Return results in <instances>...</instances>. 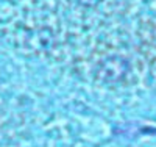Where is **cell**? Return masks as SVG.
Returning a JSON list of instances; mask_svg holds the SVG:
<instances>
[{
	"mask_svg": "<svg viewBox=\"0 0 156 147\" xmlns=\"http://www.w3.org/2000/svg\"><path fill=\"white\" fill-rule=\"evenodd\" d=\"M128 72L129 64L126 60H123L122 57H111L98 64V68L95 69V78L100 80L101 83L114 85L122 82L128 75Z\"/></svg>",
	"mask_w": 156,
	"mask_h": 147,
	"instance_id": "cell-1",
	"label": "cell"
},
{
	"mask_svg": "<svg viewBox=\"0 0 156 147\" xmlns=\"http://www.w3.org/2000/svg\"><path fill=\"white\" fill-rule=\"evenodd\" d=\"M73 2L78 5H83V6H94V5L100 3L101 0H73Z\"/></svg>",
	"mask_w": 156,
	"mask_h": 147,
	"instance_id": "cell-2",
	"label": "cell"
}]
</instances>
